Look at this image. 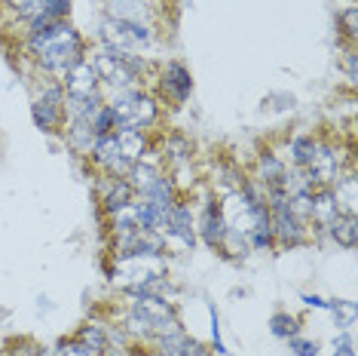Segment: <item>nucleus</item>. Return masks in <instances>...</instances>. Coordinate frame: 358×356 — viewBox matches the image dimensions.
<instances>
[{"label": "nucleus", "instance_id": "obj_6", "mask_svg": "<svg viewBox=\"0 0 358 356\" xmlns=\"http://www.w3.org/2000/svg\"><path fill=\"white\" fill-rule=\"evenodd\" d=\"M99 74H95L92 62H77L74 68L64 74V99H74V102H86V99H95L99 95Z\"/></svg>", "mask_w": 358, "mask_h": 356}, {"label": "nucleus", "instance_id": "obj_10", "mask_svg": "<svg viewBox=\"0 0 358 356\" xmlns=\"http://www.w3.org/2000/svg\"><path fill=\"white\" fill-rule=\"evenodd\" d=\"M199 233H202V240H206V246H221L224 237H227V221H224V212H221V203H211L206 206V212H202L199 218Z\"/></svg>", "mask_w": 358, "mask_h": 356}, {"label": "nucleus", "instance_id": "obj_19", "mask_svg": "<svg viewBox=\"0 0 358 356\" xmlns=\"http://www.w3.org/2000/svg\"><path fill=\"white\" fill-rule=\"evenodd\" d=\"M77 341H83L95 356H101L104 350H108V335H104L101 326H83V329H80Z\"/></svg>", "mask_w": 358, "mask_h": 356}, {"label": "nucleus", "instance_id": "obj_22", "mask_svg": "<svg viewBox=\"0 0 358 356\" xmlns=\"http://www.w3.org/2000/svg\"><path fill=\"white\" fill-rule=\"evenodd\" d=\"M52 356H95L83 341H62L59 347L52 350Z\"/></svg>", "mask_w": 358, "mask_h": 356}, {"label": "nucleus", "instance_id": "obj_18", "mask_svg": "<svg viewBox=\"0 0 358 356\" xmlns=\"http://www.w3.org/2000/svg\"><path fill=\"white\" fill-rule=\"evenodd\" d=\"M315 151H319V142H315L313 135H297V139L291 142V160H294L297 169H306L313 163Z\"/></svg>", "mask_w": 358, "mask_h": 356}, {"label": "nucleus", "instance_id": "obj_26", "mask_svg": "<svg viewBox=\"0 0 358 356\" xmlns=\"http://www.w3.org/2000/svg\"><path fill=\"white\" fill-rule=\"evenodd\" d=\"M211 338H215V350L217 353H227V347L221 341V326H217V310L211 307Z\"/></svg>", "mask_w": 358, "mask_h": 356}, {"label": "nucleus", "instance_id": "obj_17", "mask_svg": "<svg viewBox=\"0 0 358 356\" xmlns=\"http://www.w3.org/2000/svg\"><path fill=\"white\" fill-rule=\"evenodd\" d=\"M157 178H159L157 169H153L150 163H141V160H138V163H132V169L126 172V182L132 184V191H135V193H141V197L150 191V184L157 182Z\"/></svg>", "mask_w": 358, "mask_h": 356}, {"label": "nucleus", "instance_id": "obj_25", "mask_svg": "<svg viewBox=\"0 0 358 356\" xmlns=\"http://www.w3.org/2000/svg\"><path fill=\"white\" fill-rule=\"evenodd\" d=\"M334 356H355V350H352V335H340L337 341H334Z\"/></svg>", "mask_w": 358, "mask_h": 356}, {"label": "nucleus", "instance_id": "obj_8", "mask_svg": "<svg viewBox=\"0 0 358 356\" xmlns=\"http://www.w3.org/2000/svg\"><path fill=\"white\" fill-rule=\"evenodd\" d=\"M166 237H178V240L184 242V246H190V249H193V242H196V221H193L190 206L175 203L172 209H169Z\"/></svg>", "mask_w": 358, "mask_h": 356}, {"label": "nucleus", "instance_id": "obj_29", "mask_svg": "<svg viewBox=\"0 0 358 356\" xmlns=\"http://www.w3.org/2000/svg\"><path fill=\"white\" fill-rule=\"evenodd\" d=\"M3 4H6V6H13V10H22V6L28 4V0H3Z\"/></svg>", "mask_w": 358, "mask_h": 356}, {"label": "nucleus", "instance_id": "obj_16", "mask_svg": "<svg viewBox=\"0 0 358 356\" xmlns=\"http://www.w3.org/2000/svg\"><path fill=\"white\" fill-rule=\"evenodd\" d=\"M135 200V191H132V184L126 182V178H113V184H110V191L104 193V212H120V209H126L129 203Z\"/></svg>", "mask_w": 358, "mask_h": 356}, {"label": "nucleus", "instance_id": "obj_31", "mask_svg": "<svg viewBox=\"0 0 358 356\" xmlns=\"http://www.w3.org/2000/svg\"><path fill=\"white\" fill-rule=\"evenodd\" d=\"M150 356H175V353H166V350H157V353H150Z\"/></svg>", "mask_w": 358, "mask_h": 356}, {"label": "nucleus", "instance_id": "obj_30", "mask_svg": "<svg viewBox=\"0 0 358 356\" xmlns=\"http://www.w3.org/2000/svg\"><path fill=\"white\" fill-rule=\"evenodd\" d=\"M6 356H28L25 350H13V353H6Z\"/></svg>", "mask_w": 358, "mask_h": 356}, {"label": "nucleus", "instance_id": "obj_11", "mask_svg": "<svg viewBox=\"0 0 358 356\" xmlns=\"http://www.w3.org/2000/svg\"><path fill=\"white\" fill-rule=\"evenodd\" d=\"M71 10V0H28L19 10L25 19H43V22H64Z\"/></svg>", "mask_w": 358, "mask_h": 356}, {"label": "nucleus", "instance_id": "obj_4", "mask_svg": "<svg viewBox=\"0 0 358 356\" xmlns=\"http://www.w3.org/2000/svg\"><path fill=\"white\" fill-rule=\"evenodd\" d=\"M150 37H153L150 25H132V22H117V19H104L101 25V40L117 55H135L138 46L150 43Z\"/></svg>", "mask_w": 358, "mask_h": 356}, {"label": "nucleus", "instance_id": "obj_24", "mask_svg": "<svg viewBox=\"0 0 358 356\" xmlns=\"http://www.w3.org/2000/svg\"><path fill=\"white\" fill-rule=\"evenodd\" d=\"M340 22H343L346 37L355 40V34H358V6H346V10L340 13Z\"/></svg>", "mask_w": 358, "mask_h": 356}, {"label": "nucleus", "instance_id": "obj_1", "mask_svg": "<svg viewBox=\"0 0 358 356\" xmlns=\"http://www.w3.org/2000/svg\"><path fill=\"white\" fill-rule=\"evenodd\" d=\"M28 43L43 71H52V74H68L77 62H83V37L68 22L31 19Z\"/></svg>", "mask_w": 358, "mask_h": 356}, {"label": "nucleus", "instance_id": "obj_27", "mask_svg": "<svg viewBox=\"0 0 358 356\" xmlns=\"http://www.w3.org/2000/svg\"><path fill=\"white\" fill-rule=\"evenodd\" d=\"M303 304H309V307H328V301L319 298V295H303Z\"/></svg>", "mask_w": 358, "mask_h": 356}, {"label": "nucleus", "instance_id": "obj_13", "mask_svg": "<svg viewBox=\"0 0 358 356\" xmlns=\"http://www.w3.org/2000/svg\"><path fill=\"white\" fill-rule=\"evenodd\" d=\"M117 148L126 163H138L148 151V135L144 129H117Z\"/></svg>", "mask_w": 358, "mask_h": 356}, {"label": "nucleus", "instance_id": "obj_3", "mask_svg": "<svg viewBox=\"0 0 358 356\" xmlns=\"http://www.w3.org/2000/svg\"><path fill=\"white\" fill-rule=\"evenodd\" d=\"M92 68H95V74H99L101 83H110L120 93V89H132L135 86V80H138V74H141L144 62L138 59V55H117V53L104 50V53H99L92 59Z\"/></svg>", "mask_w": 358, "mask_h": 356}, {"label": "nucleus", "instance_id": "obj_5", "mask_svg": "<svg viewBox=\"0 0 358 356\" xmlns=\"http://www.w3.org/2000/svg\"><path fill=\"white\" fill-rule=\"evenodd\" d=\"M266 206H270V221H273L275 242H282V246H300V242L306 240V221H300V218L291 212L288 200L275 197V200H266Z\"/></svg>", "mask_w": 358, "mask_h": 356}, {"label": "nucleus", "instance_id": "obj_21", "mask_svg": "<svg viewBox=\"0 0 358 356\" xmlns=\"http://www.w3.org/2000/svg\"><path fill=\"white\" fill-rule=\"evenodd\" d=\"M270 331L275 338H285V341H288V338H294L300 331V326H297V320L291 317V313H275V317L270 320Z\"/></svg>", "mask_w": 358, "mask_h": 356}, {"label": "nucleus", "instance_id": "obj_23", "mask_svg": "<svg viewBox=\"0 0 358 356\" xmlns=\"http://www.w3.org/2000/svg\"><path fill=\"white\" fill-rule=\"evenodd\" d=\"M288 347H291V350H294L297 356H319V344H315V341H306V338H300V335L288 338Z\"/></svg>", "mask_w": 358, "mask_h": 356}, {"label": "nucleus", "instance_id": "obj_14", "mask_svg": "<svg viewBox=\"0 0 358 356\" xmlns=\"http://www.w3.org/2000/svg\"><path fill=\"white\" fill-rule=\"evenodd\" d=\"M117 22H132V25H148L150 6L144 0H110V15Z\"/></svg>", "mask_w": 358, "mask_h": 356}, {"label": "nucleus", "instance_id": "obj_12", "mask_svg": "<svg viewBox=\"0 0 358 356\" xmlns=\"http://www.w3.org/2000/svg\"><path fill=\"white\" fill-rule=\"evenodd\" d=\"M337 215H340V203H337V197H334V188H315L313 191V215H309V221L328 228Z\"/></svg>", "mask_w": 358, "mask_h": 356}, {"label": "nucleus", "instance_id": "obj_2", "mask_svg": "<svg viewBox=\"0 0 358 356\" xmlns=\"http://www.w3.org/2000/svg\"><path fill=\"white\" fill-rule=\"evenodd\" d=\"M117 117V129H144L157 120V102L150 95L138 93V89H120L108 104Z\"/></svg>", "mask_w": 358, "mask_h": 356}, {"label": "nucleus", "instance_id": "obj_7", "mask_svg": "<svg viewBox=\"0 0 358 356\" xmlns=\"http://www.w3.org/2000/svg\"><path fill=\"white\" fill-rule=\"evenodd\" d=\"M62 102H64V89L52 86L43 93V99H37L31 104V117H34L37 129H43V132H55L62 123Z\"/></svg>", "mask_w": 358, "mask_h": 356}, {"label": "nucleus", "instance_id": "obj_15", "mask_svg": "<svg viewBox=\"0 0 358 356\" xmlns=\"http://www.w3.org/2000/svg\"><path fill=\"white\" fill-rule=\"evenodd\" d=\"M328 233H331V240L337 242V246L355 249V242H358V218H355V212H340L328 224Z\"/></svg>", "mask_w": 358, "mask_h": 356}, {"label": "nucleus", "instance_id": "obj_28", "mask_svg": "<svg viewBox=\"0 0 358 356\" xmlns=\"http://www.w3.org/2000/svg\"><path fill=\"white\" fill-rule=\"evenodd\" d=\"M355 77H358V71H355V53H349V80L355 83Z\"/></svg>", "mask_w": 358, "mask_h": 356}, {"label": "nucleus", "instance_id": "obj_9", "mask_svg": "<svg viewBox=\"0 0 358 356\" xmlns=\"http://www.w3.org/2000/svg\"><path fill=\"white\" fill-rule=\"evenodd\" d=\"M162 89H166L172 99L181 104L190 99V89H193V77H190V71L184 68L181 62H169L166 68H162Z\"/></svg>", "mask_w": 358, "mask_h": 356}, {"label": "nucleus", "instance_id": "obj_20", "mask_svg": "<svg viewBox=\"0 0 358 356\" xmlns=\"http://www.w3.org/2000/svg\"><path fill=\"white\" fill-rule=\"evenodd\" d=\"M110 132H117V117H113V111L108 108V104H101L92 117V135L101 139V135H110Z\"/></svg>", "mask_w": 358, "mask_h": 356}]
</instances>
